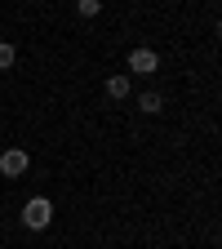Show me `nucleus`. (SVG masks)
Masks as SVG:
<instances>
[{
  "mask_svg": "<svg viewBox=\"0 0 222 249\" xmlns=\"http://www.w3.org/2000/svg\"><path fill=\"white\" fill-rule=\"evenodd\" d=\"M124 67H129V76H155L160 71V53L138 45V49H129V62H124Z\"/></svg>",
  "mask_w": 222,
  "mask_h": 249,
  "instance_id": "obj_2",
  "label": "nucleus"
},
{
  "mask_svg": "<svg viewBox=\"0 0 222 249\" xmlns=\"http://www.w3.org/2000/svg\"><path fill=\"white\" fill-rule=\"evenodd\" d=\"M27 169H31V156L22 147H5L0 151V178H22Z\"/></svg>",
  "mask_w": 222,
  "mask_h": 249,
  "instance_id": "obj_3",
  "label": "nucleus"
},
{
  "mask_svg": "<svg viewBox=\"0 0 222 249\" xmlns=\"http://www.w3.org/2000/svg\"><path fill=\"white\" fill-rule=\"evenodd\" d=\"M129 93H134V80H129V71H116V76H107V98L124 103Z\"/></svg>",
  "mask_w": 222,
  "mask_h": 249,
  "instance_id": "obj_4",
  "label": "nucleus"
},
{
  "mask_svg": "<svg viewBox=\"0 0 222 249\" xmlns=\"http://www.w3.org/2000/svg\"><path fill=\"white\" fill-rule=\"evenodd\" d=\"M76 14L80 18H98L102 14V0H76Z\"/></svg>",
  "mask_w": 222,
  "mask_h": 249,
  "instance_id": "obj_7",
  "label": "nucleus"
},
{
  "mask_svg": "<svg viewBox=\"0 0 222 249\" xmlns=\"http://www.w3.org/2000/svg\"><path fill=\"white\" fill-rule=\"evenodd\" d=\"M138 111H142V116H160V111H165V93L142 89V93H138Z\"/></svg>",
  "mask_w": 222,
  "mask_h": 249,
  "instance_id": "obj_5",
  "label": "nucleus"
},
{
  "mask_svg": "<svg viewBox=\"0 0 222 249\" xmlns=\"http://www.w3.org/2000/svg\"><path fill=\"white\" fill-rule=\"evenodd\" d=\"M18 218H22L27 231H45V227H53V200H49V196H31Z\"/></svg>",
  "mask_w": 222,
  "mask_h": 249,
  "instance_id": "obj_1",
  "label": "nucleus"
},
{
  "mask_svg": "<svg viewBox=\"0 0 222 249\" xmlns=\"http://www.w3.org/2000/svg\"><path fill=\"white\" fill-rule=\"evenodd\" d=\"M18 62V45H9V40H0V71H9Z\"/></svg>",
  "mask_w": 222,
  "mask_h": 249,
  "instance_id": "obj_6",
  "label": "nucleus"
}]
</instances>
